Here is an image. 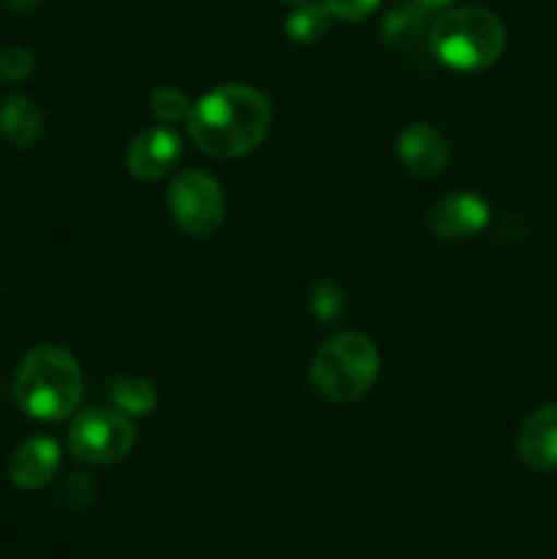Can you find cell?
<instances>
[{
  "label": "cell",
  "instance_id": "1",
  "mask_svg": "<svg viewBox=\"0 0 557 559\" xmlns=\"http://www.w3.org/2000/svg\"><path fill=\"white\" fill-rule=\"evenodd\" d=\"M273 107L251 85H222L191 104L186 118L191 142L216 158H240L265 142Z\"/></svg>",
  "mask_w": 557,
  "mask_h": 559
},
{
  "label": "cell",
  "instance_id": "2",
  "mask_svg": "<svg viewBox=\"0 0 557 559\" xmlns=\"http://www.w3.org/2000/svg\"><path fill=\"white\" fill-rule=\"evenodd\" d=\"M14 399L36 420L71 418L82 402V371L74 355L58 344L33 347L16 366Z\"/></svg>",
  "mask_w": 557,
  "mask_h": 559
},
{
  "label": "cell",
  "instance_id": "3",
  "mask_svg": "<svg viewBox=\"0 0 557 559\" xmlns=\"http://www.w3.org/2000/svg\"><path fill=\"white\" fill-rule=\"evenodd\" d=\"M429 49L453 71H484L506 49V25L481 5L446 9L429 25Z\"/></svg>",
  "mask_w": 557,
  "mask_h": 559
},
{
  "label": "cell",
  "instance_id": "4",
  "mask_svg": "<svg viewBox=\"0 0 557 559\" xmlns=\"http://www.w3.org/2000/svg\"><path fill=\"white\" fill-rule=\"evenodd\" d=\"M380 374V353L364 333L344 331L325 338L309 364V382L317 396L347 404L369 393Z\"/></svg>",
  "mask_w": 557,
  "mask_h": 559
},
{
  "label": "cell",
  "instance_id": "5",
  "mask_svg": "<svg viewBox=\"0 0 557 559\" xmlns=\"http://www.w3.org/2000/svg\"><path fill=\"white\" fill-rule=\"evenodd\" d=\"M137 429L118 407H91L74 415L69 429V448L80 462L109 467L131 453Z\"/></svg>",
  "mask_w": 557,
  "mask_h": 559
},
{
  "label": "cell",
  "instance_id": "6",
  "mask_svg": "<svg viewBox=\"0 0 557 559\" xmlns=\"http://www.w3.org/2000/svg\"><path fill=\"white\" fill-rule=\"evenodd\" d=\"M167 205L175 224L191 238L216 235L227 216L222 183L202 169H186V173L175 175L169 183Z\"/></svg>",
  "mask_w": 557,
  "mask_h": 559
},
{
  "label": "cell",
  "instance_id": "7",
  "mask_svg": "<svg viewBox=\"0 0 557 559\" xmlns=\"http://www.w3.org/2000/svg\"><path fill=\"white\" fill-rule=\"evenodd\" d=\"M489 202L475 191H453L431 202L426 211V227L440 240H467L484 233L489 224Z\"/></svg>",
  "mask_w": 557,
  "mask_h": 559
},
{
  "label": "cell",
  "instance_id": "8",
  "mask_svg": "<svg viewBox=\"0 0 557 559\" xmlns=\"http://www.w3.org/2000/svg\"><path fill=\"white\" fill-rule=\"evenodd\" d=\"M180 153H183L180 136L169 126H151L131 140L126 151V169L137 180L167 178L180 162Z\"/></svg>",
  "mask_w": 557,
  "mask_h": 559
},
{
  "label": "cell",
  "instance_id": "9",
  "mask_svg": "<svg viewBox=\"0 0 557 559\" xmlns=\"http://www.w3.org/2000/svg\"><path fill=\"white\" fill-rule=\"evenodd\" d=\"M399 162L410 175L420 180H431L448 167V142L440 129L429 123H410L396 142Z\"/></svg>",
  "mask_w": 557,
  "mask_h": 559
},
{
  "label": "cell",
  "instance_id": "10",
  "mask_svg": "<svg viewBox=\"0 0 557 559\" xmlns=\"http://www.w3.org/2000/svg\"><path fill=\"white\" fill-rule=\"evenodd\" d=\"M517 453L533 473L557 469V404H544L530 413L519 429Z\"/></svg>",
  "mask_w": 557,
  "mask_h": 559
},
{
  "label": "cell",
  "instance_id": "11",
  "mask_svg": "<svg viewBox=\"0 0 557 559\" xmlns=\"http://www.w3.org/2000/svg\"><path fill=\"white\" fill-rule=\"evenodd\" d=\"M60 448L49 437H27L14 448L9 459L11 484L25 491L44 489L58 475Z\"/></svg>",
  "mask_w": 557,
  "mask_h": 559
},
{
  "label": "cell",
  "instance_id": "12",
  "mask_svg": "<svg viewBox=\"0 0 557 559\" xmlns=\"http://www.w3.org/2000/svg\"><path fill=\"white\" fill-rule=\"evenodd\" d=\"M42 112L33 98L9 96L0 104V136L11 147L25 151V147L36 145V140L42 136Z\"/></svg>",
  "mask_w": 557,
  "mask_h": 559
},
{
  "label": "cell",
  "instance_id": "13",
  "mask_svg": "<svg viewBox=\"0 0 557 559\" xmlns=\"http://www.w3.org/2000/svg\"><path fill=\"white\" fill-rule=\"evenodd\" d=\"M426 31V11L415 3H404L388 11L382 20V41L391 49H413Z\"/></svg>",
  "mask_w": 557,
  "mask_h": 559
},
{
  "label": "cell",
  "instance_id": "14",
  "mask_svg": "<svg viewBox=\"0 0 557 559\" xmlns=\"http://www.w3.org/2000/svg\"><path fill=\"white\" fill-rule=\"evenodd\" d=\"M331 20L333 16L325 9V3H311V0H306V3L295 5V11L284 22V31H287V36L295 44H315L325 36L328 27H331Z\"/></svg>",
  "mask_w": 557,
  "mask_h": 559
},
{
  "label": "cell",
  "instance_id": "15",
  "mask_svg": "<svg viewBox=\"0 0 557 559\" xmlns=\"http://www.w3.org/2000/svg\"><path fill=\"white\" fill-rule=\"evenodd\" d=\"M109 396H112L115 407L129 415V418L151 415L156 409V388L142 380V377H120V380L112 382Z\"/></svg>",
  "mask_w": 557,
  "mask_h": 559
},
{
  "label": "cell",
  "instance_id": "16",
  "mask_svg": "<svg viewBox=\"0 0 557 559\" xmlns=\"http://www.w3.org/2000/svg\"><path fill=\"white\" fill-rule=\"evenodd\" d=\"M147 107H151L153 118L158 123H180V120L189 118L191 102L183 91L178 87H156L147 98Z\"/></svg>",
  "mask_w": 557,
  "mask_h": 559
},
{
  "label": "cell",
  "instance_id": "17",
  "mask_svg": "<svg viewBox=\"0 0 557 559\" xmlns=\"http://www.w3.org/2000/svg\"><path fill=\"white\" fill-rule=\"evenodd\" d=\"M347 311V295L331 278L317 282L315 293H311V314L322 322H333Z\"/></svg>",
  "mask_w": 557,
  "mask_h": 559
},
{
  "label": "cell",
  "instance_id": "18",
  "mask_svg": "<svg viewBox=\"0 0 557 559\" xmlns=\"http://www.w3.org/2000/svg\"><path fill=\"white\" fill-rule=\"evenodd\" d=\"M36 69V58L25 47H5L0 52V76L9 82H22Z\"/></svg>",
  "mask_w": 557,
  "mask_h": 559
},
{
  "label": "cell",
  "instance_id": "19",
  "mask_svg": "<svg viewBox=\"0 0 557 559\" xmlns=\"http://www.w3.org/2000/svg\"><path fill=\"white\" fill-rule=\"evenodd\" d=\"M322 3H325V9L331 11L333 20L360 22L369 14H375L380 0H322Z\"/></svg>",
  "mask_w": 557,
  "mask_h": 559
},
{
  "label": "cell",
  "instance_id": "20",
  "mask_svg": "<svg viewBox=\"0 0 557 559\" xmlns=\"http://www.w3.org/2000/svg\"><path fill=\"white\" fill-rule=\"evenodd\" d=\"M93 495H96V491H93L91 478H85V475H74V478L66 480L63 497H60V500H63V506L69 508V511L80 513L91 506Z\"/></svg>",
  "mask_w": 557,
  "mask_h": 559
},
{
  "label": "cell",
  "instance_id": "21",
  "mask_svg": "<svg viewBox=\"0 0 557 559\" xmlns=\"http://www.w3.org/2000/svg\"><path fill=\"white\" fill-rule=\"evenodd\" d=\"M38 3H42V0H5V5H9V9L20 16L33 14V11L38 9Z\"/></svg>",
  "mask_w": 557,
  "mask_h": 559
},
{
  "label": "cell",
  "instance_id": "22",
  "mask_svg": "<svg viewBox=\"0 0 557 559\" xmlns=\"http://www.w3.org/2000/svg\"><path fill=\"white\" fill-rule=\"evenodd\" d=\"M410 3H415L418 9H424L429 14V11H446L453 0H410Z\"/></svg>",
  "mask_w": 557,
  "mask_h": 559
},
{
  "label": "cell",
  "instance_id": "23",
  "mask_svg": "<svg viewBox=\"0 0 557 559\" xmlns=\"http://www.w3.org/2000/svg\"><path fill=\"white\" fill-rule=\"evenodd\" d=\"M284 3H293V5H298V3H306V0H284Z\"/></svg>",
  "mask_w": 557,
  "mask_h": 559
}]
</instances>
